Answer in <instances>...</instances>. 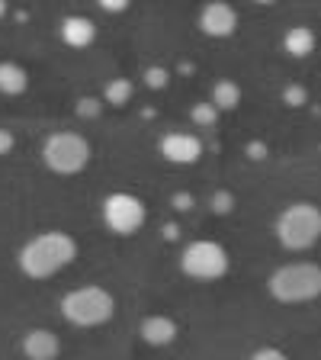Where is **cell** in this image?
Instances as JSON below:
<instances>
[{"label": "cell", "mask_w": 321, "mask_h": 360, "mask_svg": "<svg viewBox=\"0 0 321 360\" xmlns=\"http://www.w3.org/2000/svg\"><path fill=\"white\" fill-rule=\"evenodd\" d=\"M74 257H77V241L71 235L58 232V229H45V232H36L16 251V267L22 270V277L30 280H52L65 267H71Z\"/></svg>", "instance_id": "6da1fadb"}, {"label": "cell", "mask_w": 321, "mask_h": 360, "mask_svg": "<svg viewBox=\"0 0 321 360\" xmlns=\"http://www.w3.org/2000/svg\"><path fill=\"white\" fill-rule=\"evenodd\" d=\"M267 292L283 306H302L321 296V264L315 261H289L277 267L267 280Z\"/></svg>", "instance_id": "7a4b0ae2"}, {"label": "cell", "mask_w": 321, "mask_h": 360, "mask_svg": "<svg viewBox=\"0 0 321 360\" xmlns=\"http://www.w3.org/2000/svg\"><path fill=\"white\" fill-rule=\"evenodd\" d=\"M116 315V296L100 283L67 290L61 296V319L74 328H100Z\"/></svg>", "instance_id": "3957f363"}, {"label": "cell", "mask_w": 321, "mask_h": 360, "mask_svg": "<svg viewBox=\"0 0 321 360\" xmlns=\"http://www.w3.org/2000/svg\"><path fill=\"white\" fill-rule=\"evenodd\" d=\"M273 235L286 251H296V255L312 251L321 241V206L308 200L289 202L273 222Z\"/></svg>", "instance_id": "277c9868"}, {"label": "cell", "mask_w": 321, "mask_h": 360, "mask_svg": "<svg viewBox=\"0 0 321 360\" xmlns=\"http://www.w3.org/2000/svg\"><path fill=\"white\" fill-rule=\"evenodd\" d=\"M90 155H93V148H90L87 135L71 132V129L52 132L42 142V165L52 174H58V177H74V174H81L84 167L90 165Z\"/></svg>", "instance_id": "5b68a950"}, {"label": "cell", "mask_w": 321, "mask_h": 360, "mask_svg": "<svg viewBox=\"0 0 321 360\" xmlns=\"http://www.w3.org/2000/svg\"><path fill=\"white\" fill-rule=\"evenodd\" d=\"M228 251L212 238H196L180 251V270L196 283H212L228 274Z\"/></svg>", "instance_id": "8992f818"}, {"label": "cell", "mask_w": 321, "mask_h": 360, "mask_svg": "<svg viewBox=\"0 0 321 360\" xmlns=\"http://www.w3.org/2000/svg\"><path fill=\"white\" fill-rule=\"evenodd\" d=\"M145 219H148V210H145V202L135 193L119 190V193H110L103 200V225L112 235L132 238L135 232H142Z\"/></svg>", "instance_id": "52a82bcc"}, {"label": "cell", "mask_w": 321, "mask_h": 360, "mask_svg": "<svg viewBox=\"0 0 321 360\" xmlns=\"http://www.w3.org/2000/svg\"><path fill=\"white\" fill-rule=\"evenodd\" d=\"M196 26L209 39H232L238 32V10L225 0H209L196 16Z\"/></svg>", "instance_id": "ba28073f"}, {"label": "cell", "mask_w": 321, "mask_h": 360, "mask_svg": "<svg viewBox=\"0 0 321 360\" xmlns=\"http://www.w3.org/2000/svg\"><path fill=\"white\" fill-rule=\"evenodd\" d=\"M161 158L164 161H171V165H196L202 158V142L199 135L193 132H167L164 139H161Z\"/></svg>", "instance_id": "9c48e42d"}, {"label": "cell", "mask_w": 321, "mask_h": 360, "mask_svg": "<svg viewBox=\"0 0 321 360\" xmlns=\"http://www.w3.org/2000/svg\"><path fill=\"white\" fill-rule=\"evenodd\" d=\"M20 347L26 360H58L61 357V338L48 328H30L22 335Z\"/></svg>", "instance_id": "30bf717a"}, {"label": "cell", "mask_w": 321, "mask_h": 360, "mask_svg": "<svg viewBox=\"0 0 321 360\" xmlns=\"http://www.w3.org/2000/svg\"><path fill=\"white\" fill-rule=\"evenodd\" d=\"M138 338L148 347H167L177 341V322L171 315H145L138 325Z\"/></svg>", "instance_id": "8fae6325"}, {"label": "cell", "mask_w": 321, "mask_h": 360, "mask_svg": "<svg viewBox=\"0 0 321 360\" xmlns=\"http://www.w3.org/2000/svg\"><path fill=\"white\" fill-rule=\"evenodd\" d=\"M58 32H61V42H65L67 49H87V45H93V39H97L93 20H87V16H81V13L65 16Z\"/></svg>", "instance_id": "7c38bea8"}, {"label": "cell", "mask_w": 321, "mask_h": 360, "mask_svg": "<svg viewBox=\"0 0 321 360\" xmlns=\"http://www.w3.org/2000/svg\"><path fill=\"white\" fill-rule=\"evenodd\" d=\"M318 45V36H315L312 26H289L283 36V49L289 58H308Z\"/></svg>", "instance_id": "4fadbf2b"}, {"label": "cell", "mask_w": 321, "mask_h": 360, "mask_svg": "<svg viewBox=\"0 0 321 360\" xmlns=\"http://www.w3.org/2000/svg\"><path fill=\"white\" fill-rule=\"evenodd\" d=\"M30 87V75L26 68L16 65V61H0V94L4 97H20Z\"/></svg>", "instance_id": "5bb4252c"}, {"label": "cell", "mask_w": 321, "mask_h": 360, "mask_svg": "<svg viewBox=\"0 0 321 360\" xmlns=\"http://www.w3.org/2000/svg\"><path fill=\"white\" fill-rule=\"evenodd\" d=\"M209 103L216 106L218 112H232V110H238V103H241V84H238V81H232V77H222V81H216Z\"/></svg>", "instance_id": "9a60e30c"}, {"label": "cell", "mask_w": 321, "mask_h": 360, "mask_svg": "<svg viewBox=\"0 0 321 360\" xmlns=\"http://www.w3.org/2000/svg\"><path fill=\"white\" fill-rule=\"evenodd\" d=\"M132 94H135V84L129 81V77H112L110 84H106L103 90V97L110 106H126L132 103Z\"/></svg>", "instance_id": "2e32d148"}, {"label": "cell", "mask_w": 321, "mask_h": 360, "mask_svg": "<svg viewBox=\"0 0 321 360\" xmlns=\"http://www.w3.org/2000/svg\"><path fill=\"white\" fill-rule=\"evenodd\" d=\"M216 120H218V110L212 103H196L193 106V122H196V129H212L216 126Z\"/></svg>", "instance_id": "e0dca14e"}, {"label": "cell", "mask_w": 321, "mask_h": 360, "mask_svg": "<svg viewBox=\"0 0 321 360\" xmlns=\"http://www.w3.org/2000/svg\"><path fill=\"white\" fill-rule=\"evenodd\" d=\"M97 7L106 10V13H126L132 7V0H97Z\"/></svg>", "instance_id": "ac0fdd59"}, {"label": "cell", "mask_w": 321, "mask_h": 360, "mask_svg": "<svg viewBox=\"0 0 321 360\" xmlns=\"http://www.w3.org/2000/svg\"><path fill=\"white\" fill-rule=\"evenodd\" d=\"M247 360H289V357H286L283 351H277V347H257Z\"/></svg>", "instance_id": "d6986e66"}, {"label": "cell", "mask_w": 321, "mask_h": 360, "mask_svg": "<svg viewBox=\"0 0 321 360\" xmlns=\"http://www.w3.org/2000/svg\"><path fill=\"white\" fill-rule=\"evenodd\" d=\"M13 145H16L13 132H10V129H0V158L10 155V151H13Z\"/></svg>", "instance_id": "ffe728a7"}, {"label": "cell", "mask_w": 321, "mask_h": 360, "mask_svg": "<svg viewBox=\"0 0 321 360\" xmlns=\"http://www.w3.org/2000/svg\"><path fill=\"white\" fill-rule=\"evenodd\" d=\"M145 77H148L151 87H164V71H161V68H151V71H148Z\"/></svg>", "instance_id": "44dd1931"}, {"label": "cell", "mask_w": 321, "mask_h": 360, "mask_svg": "<svg viewBox=\"0 0 321 360\" xmlns=\"http://www.w3.org/2000/svg\"><path fill=\"white\" fill-rule=\"evenodd\" d=\"M4 13H7V0H0V20H4Z\"/></svg>", "instance_id": "7402d4cb"}, {"label": "cell", "mask_w": 321, "mask_h": 360, "mask_svg": "<svg viewBox=\"0 0 321 360\" xmlns=\"http://www.w3.org/2000/svg\"><path fill=\"white\" fill-rule=\"evenodd\" d=\"M254 4H261V7H270V4H277V0H254Z\"/></svg>", "instance_id": "603a6c76"}]
</instances>
